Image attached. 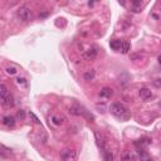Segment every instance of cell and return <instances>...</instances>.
Listing matches in <instances>:
<instances>
[{"label": "cell", "mask_w": 161, "mask_h": 161, "mask_svg": "<svg viewBox=\"0 0 161 161\" xmlns=\"http://www.w3.org/2000/svg\"><path fill=\"white\" fill-rule=\"evenodd\" d=\"M18 117H19V118H22V120H24V117H25L24 111H19V112H18Z\"/></svg>", "instance_id": "obj_23"}, {"label": "cell", "mask_w": 161, "mask_h": 161, "mask_svg": "<svg viewBox=\"0 0 161 161\" xmlns=\"http://www.w3.org/2000/svg\"><path fill=\"white\" fill-rule=\"evenodd\" d=\"M30 117H32V118L34 120V122H35V123H40V121L37 118V116H35L34 113H32V112H30Z\"/></svg>", "instance_id": "obj_22"}, {"label": "cell", "mask_w": 161, "mask_h": 161, "mask_svg": "<svg viewBox=\"0 0 161 161\" xmlns=\"http://www.w3.org/2000/svg\"><path fill=\"white\" fill-rule=\"evenodd\" d=\"M77 157V152L73 149H64L60 151V160L62 161H72Z\"/></svg>", "instance_id": "obj_4"}, {"label": "cell", "mask_w": 161, "mask_h": 161, "mask_svg": "<svg viewBox=\"0 0 161 161\" xmlns=\"http://www.w3.org/2000/svg\"><path fill=\"white\" fill-rule=\"evenodd\" d=\"M69 113L74 115V116H86V117H87L88 120H91V121L93 120V116L89 115L87 111H86V108L82 107V106L78 104V103H74V104L70 106L69 107Z\"/></svg>", "instance_id": "obj_3"}, {"label": "cell", "mask_w": 161, "mask_h": 161, "mask_svg": "<svg viewBox=\"0 0 161 161\" xmlns=\"http://www.w3.org/2000/svg\"><path fill=\"white\" fill-rule=\"evenodd\" d=\"M141 9H142V4H141V1H133L132 3V12L133 13H140Z\"/></svg>", "instance_id": "obj_16"}, {"label": "cell", "mask_w": 161, "mask_h": 161, "mask_svg": "<svg viewBox=\"0 0 161 161\" xmlns=\"http://www.w3.org/2000/svg\"><path fill=\"white\" fill-rule=\"evenodd\" d=\"M1 123L4 126H7V127H13V126L15 125V118L13 117V116H4V117L1 118Z\"/></svg>", "instance_id": "obj_8"}, {"label": "cell", "mask_w": 161, "mask_h": 161, "mask_svg": "<svg viewBox=\"0 0 161 161\" xmlns=\"http://www.w3.org/2000/svg\"><path fill=\"white\" fill-rule=\"evenodd\" d=\"M17 83H18L19 86H27V84H28L27 79H25V78H20V77L17 79Z\"/></svg>", "instance_id": "obj_20"}, {"label": "cell", "mask_w": 161, "mask_h": 161, "mask_svg": "<svg viewBox=\"0 0 161 161\" xmlns=\"http://www.w3.org/2000/svg\"><path fill=\"white\" fill-rule=\"evenodd\" d=\"M155 86H156V87H160V83H159V79H156V80H155Z\"/></svg>", "instance_id": "obj_24"}, {"label": "cell", "mask_w": 161, "mask_h": 161, "mask_svg": "<svg viewBox=\"0 0 161 161\" xmlns=\"http://www.w3.org/2000/svg\"><path fill=\"white\" fill-rule=\"evenodd\" d=\"M5 72H7L8 74H10V75H14V74L18 73V68L14 67V65H9V67L5 68Z\"/></svg>", "instance_id": "obj_18"}, {"label": "cell", "mask_w": 161, "mask_h": 161, "mask_svg": "<svg viewBox=\"0 0 161 161\" xmlns=\"http://www.w3.org/2000/svg\"><path fill=\"white\" fill-rule=\"evenodd\" d=\"M9 92H8V87L5 84H3V83H0V99H1L3 97H5Z\"/></svg>", "instance_id": "obj_17"}, {"label": "cell", "mask_w": 161, "mask_h": 161, "mask_svg": "<svg viewBox=\"0 0 161 161\" xmlns=\"http://www.w3.org/2000/svg\"><path fill=\"white\" fill-rule=\"evenodd\" d=\"M94 137H96V141H97V145L99 146L101 149L104 147V137L102 133H99L98 131H94Z\"/></svg>", "instance_id": "obj_9"}, {"label": "cell", "mask_w": 161, "mask_h": 161, "mask_svg": "<svg viewBox=\"0 0 161 161\" xmlns=\"http://www.w3.org/2000/svg\"><path fill=\"white\" fill-rule=\"evenodd\" d=\"M0 103H1L3 106H5V107H13L14 106V97L10 93H8L5 97H3L1 99H0Z\"/></svg>", "instance_id": "obj_7"}, {"label": "cell", "mask_w": 161, "mask_h": 161, "mask_svg": "<svg viewBox=\"0 0 161 161\" xmlns=\"http://www.w3.org/2000/svg\"><path fill=\"white\" fill-rule=\"evenodd\" d=\"M94 75H96V72L93 69H89V70H87V72H84V79L86 80H88V82H91V80H93L94 79Z\"/></svg>", "instance_id": "obj_12"}, {"label": "cell", "mask_w": 161, "mask_h": 161, "mask_svg": "<svg viewBox=\"0 0 161 161\" xmlns=\"http://www.w3.org/2000/svg\"><path fill=\"white\" fill-rule=\"evenodd\" d=\"M110 111L116 118H118L121 121H127L131 118L130 110L126 107V106H123L122 103H118V102L112 103L110 106Z\"/></svg>", "instance_id": "obj_1"}, {"label": "cell", "mask_w": 161, "mask_h": 161, "mask_svg": "<svg viewBox=\"0 0 161 161\" xmlns=\"http://www.w3.org/2000/svg\"><path fill=\"white\" fill-rule=\"evenodd\" d=\"M132 160H133V157L130 151H123V152L121 154V161H132Z\"/></svg>", "instance_id": "obj_13"}, {"label": "cell", "mask_w": 161, "mask_h": 161, "mask_svg": "<svg viewBox=\"0 0 161 161\" xmlns=\"http://www.w3.org/2000/svg\"><path fill=\"white\" fill-rule=\"evenodd\" d=\"M121 45H122V42L120 39H113L110 42V47L112 48L113 50H120L121 49Z\"/></svg>", "instance_id": "obj_11"}, {"label": "cell", "mask_w": 161, "mask_h": 161, "mask_svg": "<svg viewBox=\"0 0 161 161\" xmlns=\"http://www.w3.org/2000/svg\"><path fill=\"white\" fill-rule=\"evenodd\" d=\"M131 49V44L128 42H122V45H121V52L123 54H127Z\"/></svg>", "instance_id": "obj_15"}, {"label": "cell", "mask_w": 161, "mask_h": 161, "mask_svg": "<svg viewBox=\"0 0 161 161\" xmlns=\"http://www.w3.org/2000/svg\"><path fill=\"white\" fill-rule=\"evenodd\" d=\"M96 57H97V50H96V48H89L83 52V58L86 60H93Z\"/></svg>", "instance_id": "obj_5"}, {"label": "cell", "mask_w": 161, "mask_h": 161, "mask_svg": "<svg viewBox=\"0 0 161 161\" xmlns=\"http://www.w3.org/2000/svg\"><path fill=\"white\" fill-rule=\"evenodd\" d=\"M112 94H113V91L111 88H108V87L102 88V89H101V92H99V96H101V97H103V98H110Z\"/></svg>", "instance_id": "obj_10"}, {"label": "cell", "mask_w": 161, "mask_h": 161, "mask_svg": "<svg viewBox=\"0 0 161 161\" xmlns=\"http://www.w3.org/2000/svg\"><path fill=\"white\" fill-rule=\"evenodd\" d=\"M50 120H52V122L55 125V126H60L63 123V117H58V116H52L50 117Z\"/></svg>", "instance_id": "obj_19"}, {"label": "cell", "mask_w": 161, "mask_h": 161, "mask_svg": "<svg viewBox=\"0 0 161 161\" xmlns=\"http://www.w3.org/2000/svg\"><path fill=\"white\" fill-rule=\"evenodd\" d=\"M103 160H104V161H113V160H115V156H113V154H112V151H110V150H104Z\"/></svg>", "instance_id": "obj_14"}, {"label": "cell", "mask_w": 161, "mask_h": 161, "mask_svg": "<svg viewBox=\"0 0 161 161\" xmlns=\"http://www.w3.org/2000/svg\"><path fill=\"white\" fill-rule=\"evenodd\" d=\"M139 94H140V97L142 98L144 101H150L151 98L154 97V94H152V92H151V89H149V88H145V87L140 89Z\"/></svg>", "instance_id": "obj_6"}, {"label": "cell", "mask_w": 161, "mask_h": 161, "mask_svg": "<svg viewBox=\"0 0 161 161\" xmlns=\"http://www.w3.org/2000/svg\"><path fill=\"white\" fill-rule=\"evenodd\" d=\"M17 18L20 22L28 23L33 19V13H32V10H30V8H28L27 5H23V7H20L17 10Z\"/></svg>", "instance_id": "obj_2"}, {"label": "cell", "mask_w": 161, "mask_h": 161, "mask_svg": "<svg viewBox=\"0 0 161 161\" xmlns=\"http://www.w3.org/2000/svg\"><path fill=\"white\" fill-rule=\"evenodd\" d=\"M130 58H131V60H136V59L141 60V59L144 58V55H142V54H132V55H131Z\"/></svg>", "instance_id": "obj_21"}]
</instances>
